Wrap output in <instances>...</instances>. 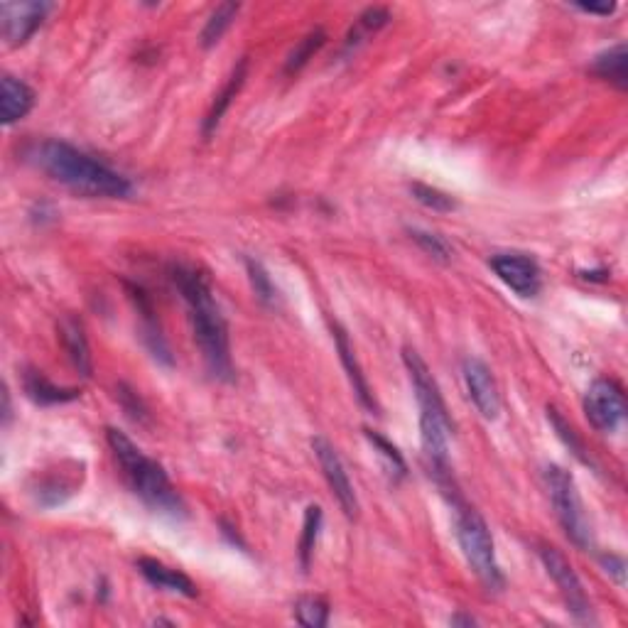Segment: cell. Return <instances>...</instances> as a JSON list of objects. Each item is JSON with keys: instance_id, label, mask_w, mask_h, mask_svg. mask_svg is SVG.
Wrapping results in <instances>:
<instances>
[{"instance_id": "83f0119b", "label": "cell", "mask_w": 628, "mask_h": 628, "mask_svg": "<svg viewBox=\"0 0 628 628\" xmlns=\"http://www.w3.org/2000/svg\"><path fill=\"white\" fill-rule=\"evenodd\" d=\"M391 23V10L381 8V5H373V8H366L364 13L359 15V23H356V30H351L349 42L361 40V35H371V32H378L381 27H386Z\"/></svg>"}, {"instance_id": "484cf974", "label": "cell", "mask_w": 628, "mask_h": 628, "mask_svg": "<svg viewBox=\"0 0 628 628\" xmlns=\"http://www.w3.org/2000/svg\"><path fill=\"white\" fill-rule=\"evenodd\" d=\"M364 432H366V440L371 442L373 449H376V452L383 457L386 467L391 469V474L398 476V479H403V476L408 474V464H405L403 454L398 452V447L391 445V442H388L386 437L378 435V432H373V430H364Z\"/></svg>"}, {"instance_id": "f546056e", "label": "cell", "mask_w": 628, "mask_h": 628, "mask_svg": "<svg viewBox=\"0 0 628 628\" xmlns=\"http://www.w3.org/2000/svg\"><path fill=\"white\" fill-rule=\"evenodd\" d=\"M602 565L606 567V572H609V575L616 579V582L624 584V572H626L624 557H619V555H604V557H602Z\"/></svg>"}, {"instance_id": "7a4b0ae2", "label": "cell", "mask_w": 628, "mask_h": 628, "mask_svg": "<svg viewBox=\"0 0 628 628\" xmlns=\"http://www.w3.org/2000/svg\"><path fill=\"white\" fill-rule=\"evenodd\" d=\"M32 162L54 182L64 184L72 192L94 199H123L133 192V184L126 175L104 165L84 150L64 143V140H45L32 148Z\"/></svg>"}, {"instance_id": "44dd1931", "label": "cell", "mask_w": 628, "mask_h": 628, "mask_svg": "<svg viewBox=\"0 0 628 628\" xmlns=\"http://www.w3.org/2000/svg\"><path fill=\"white\" fill-rule=\"evenodd\" d=\"M238 10H241V5H238V3H221V5H216L214 13L209 15L207 25H204V30H202V47H204V50H209V47L219 45L221 37L226 35V30H229V27L234 25Z\"/></svg>"}, {"instance_id": "30bf717a", "label": "cell", "mask_w": 628, "mask_h": 628, "mask_svg": "<svg viewBox=\"0 0 628 628\" xmlns=\"http://www.w3.org/2000/svg\"><path fill=\"white\" fill-rule=\"evenodd\" d=\"M491 268L506 288L521 297H535L543 288V270L535 258L525 253H496L491 258Z\"/></svg>"}, {"instance_id": "3957f363", "label": "cell", "mask_w": 628, "mask_h": 628, "mask_svg": "<svg viewBox=\"0 0 628 628\" xmlns=\"http://www.w3.org/2000/svg\"><path fill=\"white\" fill-rule=\"evenodd\" d=\"M403 364L408 368L410 383H413L415 398H418L422 452H425L432 476L437 479L440 489L445 491L449 486H454L452 471H449V435L454 430L452 418H449L445 398H442L440 386H437L430 366L425 364V359L418 351L405 346Z\"/></svg>"}, {"instance_id": "d6986e66", "label": "cell", "mask_w": 628, "mask_h": 628, "mask_svg": "<svg viewBox=\"0 0 628 628\" xmlns=\"http://www.w3.org/2000/svg\"><path fill=\"white\" fill-rule=\"evenodd\" d=\"M592 72L602 77L609 84H614L619 91L628 89V50L624 42L599 52L592 62Z\"/></svg>"}, {"instance_id": "5bb4252c", "label": "cell", "mask_w": 628, "mask_h": 628, "mask_svg": "<svg viewBox=\"0 0 628 628\" xmlns=\"http://www.w3.org/2000/svg\"><path fill=\"white\" fill-rule=\"evenodd\" d=\"M59 341H62L64 351H67L69 361H72V366L77 368V371L81 373L84 378L91 376V371H94V361H91V349H89V339H86L84 334V324L79 322L77 317H64L62 322H59Z\"/></svg>"}, {"instance_id": "9a60e30c", "label": "cell", "mask_w": 628, "mask_h": 628, "mask_svg": "<svg viewBox=\"0 0 628 628\" xmlns=\"http://www.w3.org/2000/svg\"><path fill=\"white\" fill-rule=\"evenodd\" d=\"M138 570H140V575L148 579L150 584H155V587L182 594V597H189V599L197 597V587H194L192 579L184 575V572L175 570V567H167L165 562L153 560V557H140Z\"/></svg>"}, {"instance_id": "7402d4cb", "label": "cell", "mask_w": 628, "mask_h": 628, "mask_svg": "<svg viewBox=\"0 0 628 628\" xmlns=\"http://www.w3.org/2000/svg\"><path fill=\"white\" fill-rule=\"evenodd\" d=\"M548 420H550L552 430H555V435L562 440V445L570 449V452L575 454V457H577L582 464H592V459H589L587 449H584L582 440H579V437H577L575 427H572L570 422L562 418L560 410H557L555 405H548Z\"/></svg>"}, {"instance_id": "8992f818", "label": "cell", "mask_w": 628, "mask_h": 628, "mask_svg": "<svg viewBox=\"0 0 628 628\" xmlns=\"http://www.w3.org/2000/svg\"><path fill=\"white\" fill-rule=\"evenodd\" d=\"M545 484H548L552 506L557 511V521L565 528L567 538L577 545V548L587 550L592 545V533H589L587 516H584L582 501H579L577 484L572 479L570 471H565L557 464H550L545 469Z\"/></svg>"}, {"instance_id": "ba28073f", "label": "cell", "mask_w": 628, "mask_h": 628, "mask_svg": "<svg viewBox=\"0 0 628 628\" xmlns=\"http://www.w3.org/2000/svg\"><path fill=\"white\" fill-rule=\"evenodd\" d=\"M538 555H540V562H543V567L548 570V575L552 577V582H555L557 589H560V594H562V599H565L570 614L579 621H592V606H589L587 592H584L582 582H579L577 572L572 570L567 557L562 555L557 548H552V545H540Z\"/></svg>"}, {"instance_id": "4fadbf2b", "label": "cell", "mask_w": 628, "mask_h": 628, "mask_svg": "<svg viewBox=\"0 0 628 628\" xmlns=\"http://www.w3.org/2000/svg\"><path fill=\"white\" fill-rule=\"evenodd\" d=\"M334 344H337L341 366H344L346 376H349V383H351V388H354L359 403L364 405L366 410H371V413H378V403H376V398H373L371 386H368L364 368H361L359 359H356V354H354V346H351L349 337H346V332L341 327H334Z\"/></svg>"}, {"instance_id": "ac0fdd59", "label": "cell", "mask_w": 628, "mask_h": 628, "mask_svg": "<svg viewBox=\"0 0 628 628\" xmlns=\"http://www.w3.org/2000/svg\"><path fill=\"white\" fill-rule=\"evenodd\" d=\"M246 69H248V59L243 57L241 62H238V67L234 69V72H231V77L224 84V89H221V94L216 96L214 104H211L207 118H204V128H202L204 138H209V135L214 133L216 128H219L224 113L229 111L231 104H234V99L238 96V91H241L243 81H246Z\"/></svg>"}, {"instance_id": "ffe728a7", "label": "cell", "mask_w": 628, "mask_h": 628, "mask_svg": "<svg viewBox=\"0 0 628 628\" xmlns=\"http://www.w3.org/2000/svg\"><path fill=\"white\" fill-rule=\"evenodd\" d=\"M324 42H327V32H324L322 27H314V30L307 32V35L302 37L295 47H292L288 59H285V74L302 72V69L310 64V59L314 57V54L322 50Z\"/></svg>"}, {"instance_id": "52a82bcc", "label": "cell", "mask_w": 628, "mask_h": 628, "mask_svg": "<svg viewBox=\"0 0 628 628\" xmlns=\"http://www.w3.org/2000/svg\"><path fill=\"white\" fill-rule=\"evenodd\" d=\"M584 415L597 432H616L626 418L624 391L611 378H597L584 393Z\"/></svg>"}, {"instance_id": "f1b7e54d", "label": "cell", "mask_w": 628, "mask_h": 628, "mask_svg": "<svg viewBox=\"0 0 628 628\" xmlns=\"http://www.w3.org/2000/svg\"><path fill=\"white\" fill-rule=\"evenodd\" d=\"M410 238L418 243L427 256L437 258V261L447 263L449 258H452V248H449V243L442 236L430 234V231H425V229H410Z\"/></svg>"}, {"instance_id": "4316f807", "label": "cell", "mask_w": 628, "mask_h": 628, "mask_svg": "<svg viewBox=\"0 0 628 628\" xmlns=\"http://www.w3.org/2000/svg\"><path fill=\"white\" fill-rule=\"evenodd\" d=\"M410 194L418 199L422 207H427L432 211H454L457 209V202H454V199L449 197L447 192H442V189H437V187H430V184L415 182L413 187H410Z\"/></svg>"}, {"instance_id": "7c38bea8", "label": "cell", "mask_w": 628, "mask_h": 628, "mask_svg": "<svg viewBox=\"0 0 628 628\" xmlns=\"http://www.w3.org/2000/svg\"><path fill=\"white\" fill-rule=\"evenodd\" d=\"M462 373L471 403L479 410L481 418L496 420L498 413H501V395H498L496 378L491 368L481 359H476V356H469V359H464Z\"/></svg>"}, {"instance_id": "277c9868", "label": "cell", "mask_w": 628, "mask_h": 628, "mask_svg": "<svg viewBox=\"0 0 628 628\" xmlns=\"http://www.w3.org/2000/svg\"><path fill=\"white\" fill-rule=\"evenodd\" d=\"M106 440L135 496L143 498V503H148L157 513H165V516L172 518L184 516V503L180 494H177L175 486L167 479L165 469L155 459L145 457L143 449L135 445L131 437L116 430V427H108Z\"/></svg>"}, {"instance_id": "603a6c76", "label": "cell", "mask_w": 628, "mask_h": 628, "mask_svg": "<svg viewBox=\"0 0 628 628\" xmlns=\"http://www.w3.org/2000/svg\"><path fill=\"white\" fill-rule=\"evenodd\" d=\"M295 619L307 628H324L329 624V604L322 597H300L295 602Z\"/></svg>"}, {"instance_id": "6da1fadb", "label": "cell", "mask_w": 628, "mask_h": 628, "mask_svg": "<svg viewBox=\"0 0 628 628\" xmlns=\"http://www.w3.org/2000/svg\"><path fill=\"white\" fill-rule=\"evenodd\" d=\"M170 280L182 295L184 305H187L194 339H197L199 349H202L209 373L219 378V381H231L234 378V364H231L229 327H226L224 314L216 305L209 280L197 268L184 263L170 265Z\"/></svg>"}, {"instance_id": "cb8c5ba5", "label": "cell", "mask_w": 628, "mask_h": 628, "mask_svg": "<svg viewBox=\"0 0 628 628\" xmlns=\"http://www.w3.org/2000/svg\"><path fill=\"white\" fill-rule=\"evenodd\" d=\"M319 530H322V508H319V506H307L305 525H302V538H300L302 570H307V567H310L312 552H314V548H317Z\"/></svg>"}, {"instance_id": "2e32d148", "label": "cell", "mask_w": 628, "mask_h": 628, "mask_svg": "<svg viewBox=\"0 0 628 628\" xmlns=\"http://www.w3.org/2000/svg\"><path fill=\"white\" fill-rule=\"evenodd\" d=\"M3 99H0V106H3V126H13V123L23 121L27 113L35 106V91L25 84V81L10 77L5 74L3 77Z\"/></svg>"}, {"instance_id": "9c48e42d", "label": "cell", "mask_w": 628, "mask_h": 628, "mask_svg": "<svg viewBox=\"0 0 628 628\" xmlns=\"http://www.w3.org/2000/svg\"><path fill=\"white\" fill-rule=\"evenodd\" d=\"M312 449L319 467H322L329 489H332L334 498L339 501L341 511L346 513V518H359V498H356L354 484H351L349 474H346V467L341 462L337 449H334L332 442L324 440V437H314Z\"/></svg>"}, {"instance_id": "d4e9b609", "label": "cell", "mask_w": 628, "mask_h": 628, "mask_svg": "<svg viewBox=\"0 0 628 628\" xmlns=\"http://www.w3.org/2000/svg\"><path fill=\"white\" fill-rule=\"evenodd\" d=\"M246 270H248V280H251V288L256 292L258 300L263 305H275L278 300V290H275L273 280H270L268 270L263 268L261 261H253V258H246Z\"/></svg>"}, {"instance_id": "4dcf8cb0", "label": "cell", "mask_w": 628, "mask_h": 628, "mask_svg": "<svg viewBox=\"0 0 628 628\" xmlns=\"http://www.w3.org/2000/svg\"><path fill=\"white\" fill-rule=\"evenodd\" d=\"M575 8L589 15H611L616 10V3H575Z\"/></svg>"}, {"instance_id": "8fae6325", "label": "cell", "mask_w": 628, "mask_h": 628, "mask_svg": "<svg viewBox=\"0 0 628 628\" xmlns=\"http://www.w3.org/2000/svg\"><path fill=\"white\" fill-rule=\"evenodd\" d=\"M52 10L50 3H3L0 5V25L8 45H25Z\"/></svg>"}, {"instance_id": "e0dca14e", "label": "cell", "mask_w": 628, "mask_h": 628, "mask_svg": "<svg viewBox=\"0 0 628 628\" xmlns=\"http://www.w3.org/2000/svg\"><path fill=\"white\" fill-rule=\"evenodd\" d=\"M23 388L27 398L37 405H57V403H72L77 400L81 391L77 388H62L52 383L42 371H25Z\"/></svg>"}, {"instance_id": "5b68a950", "label": "cell", "mask_w": 628, "mask_h": 628, "mask_svg": "<svg viewBox=\"0 0 628 628\" xmlns=\"http://www.w3.org/2000/svg\"><path fill=\"white\" fill-rule=\"evenodd\" d=\"M442 494L452 503L454 535H457V543L462 548L464 560H467V565L474 570V575L481 579V584L486 589L498 592L503 587V572L501 565H498L494 538H491V530L486 525L484 516L459 496L457 486L442 491Z\"/></svg>"}, {"instance_id": "1f68e13d", "label": "cell", "mask_w": 628, "mask_h": 628, "mask_svg": "<svg viewBox=\"0 0 628 628\" xmlns=\"http://www.w3.org/2000/svg\"><path fill=\"white\" fill-rule=\"evenodd\" d=\"M474 624H476L474 616H462V614H459V616H454V619H452V626H474Z\"/></svg>"}]
</instances>
